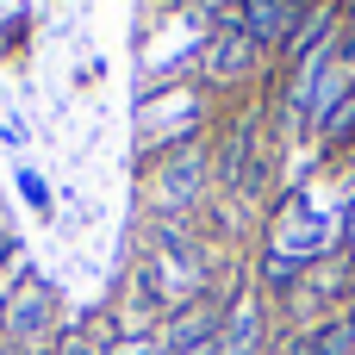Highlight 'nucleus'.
Masks as SVG:
<instances>
[{"instance_id":"obj_3","label":"nucleus","mask_w":355,"mask_h":355,"mask_svg":"<svg viewBox=\"0 0 355 355\" xmlns=\"http://www.w3.org/2000/svg\"><path fill=\"white\" fill-rule=\"evenodd\" d=\"M193 187H200V156H193V150H181L175 162H162V181H156V200H162V206L193 200Z\"/></svg>"},{"instance_id":"obj_11","label":"nucleus","mask_w":355,"mask_h":355,"mask_svg":"<svg viewBox=\"0 0 355 355\" xmlns=\"http://www.w3.org/2000/svg\"><path fill=\"white\" fill-rule=\"evenodd\" d=\"M349 237H355V206H349Z\"/></svg>"},{"instance_id":"obj_10","label":"nucleus","mask_w":355,"mask_h":355,"mask_svg":"<svg viewBox=\"0 0 355 355\" xmlns=\"http://www.w3.org/2000/svg\"><path fill=\"white\" fill-rule=\"evenodd\" d=\"M62 355H106V349H94L87 337H62Z\"/></svg>"},{"instance_id":"obj_7","label":"nucleus","mask_w":355,"mask_h":355,"mask_svg":"<svg viewBox=\"0 0 355 355\" xmlns=\"http://www.w3.org/2000/svg\"><path fill=\"white\" fill-rule=\"evenodd\" d=\"M250 343H256V318L237 312V318H231V337H225V355H250Z\"/></svg>"},{"instance_id":"obj_6","label":"nucleus","mask_w":355,"mask_h":355,"mask_svg":"<svg viewBox=\"0 0 355 355\" xmlns=\"http://www.w3.org/2000/svg\"><path fill=\"white\" fill-rule=\"evenodd\" d=\"M44 318H50V293H44V287H25V293L12 300V331L31 337V331H44Z\"/></svg>"},{"instance_id":"obj_2","label":"nucleus","mask_w":355,"mask_h":355,"mask_svg":"<svg viewBox=\"0 0 355 355\" xmlns=\"http://www.w3.org/2000/svg\"><path fill=\"white\" fill-rule=\"evenodd\" d=\"M237 25H243L256 44L293 37V25H300V0H243V6H237Z\"/></svg>"},{"instance_id":"obj_9","label":"nucleus","mask_w":355,"mask_h":355,"mask_svg":"<svg viewBox=\"0 0 355 355\" xmlns=\"http://www.w3.org/2000/svg\"><path fill=\"white\" fill-rule=\"evenodd\" d=\"M268 281L287 287V281H293V262H287V256H268Z\"/></svg>"},{"instance_id":"obj_4","label":"nucleus","mask_w":355,"mask_h":355,"mask_svg":"<svg viewBox=\"0 0 355 355\" xmlns=\"http://www.w3.org/2000/svg\"><path fill=\"white\" fill-rule=\"evenodd\" d=\"M212 331H218V312H212V300H193V306L175 318V331H168V337H175V349H193V343H206Z\"/></svg>"},{"instance_id":"obj_5","label":"nucleus","mask_w":355,"mask_h":355,"mask_svg":"<svg viewBox=\"0 0 355 355\" xmlns=\"http://www.w3.org/2000/svg\"><path fill=\"white\" fill-rule=\"evenodd\" d=\"M306 281H312L318 300H343L349 293V256H324L318 268H306Z\"/></svg>"},{"instance_id":"obj_1","label":"nucleus","mask_w":355,"mask_h":355,"mask_svg":"<svg viewBox=\"0 0 355 355\" xmlns=\"http://www.w3.org/2000/svg\"><path fill=\"white\" fill-rule=\"evenodd\" d=\"M250 62H256V37L231 19V25H218V37H212V50H206V75H218V81H237V75H250Z\"/></svg>"},{"instance_id":"obj_8","label":"nucleus","mask_w":355,"mask_h":355,"mask_svg":"<svg viewBox=\"0 0 355 355\" xmlns=\"http://www.w3.org/2000/svg\"><path fill=\"white\" fill-rule=\"evenodd\" d=\"M349 131H355V94L343 100V106H337V112H331V125H324V137H349Z\"/></svg>"}]
</instances>
